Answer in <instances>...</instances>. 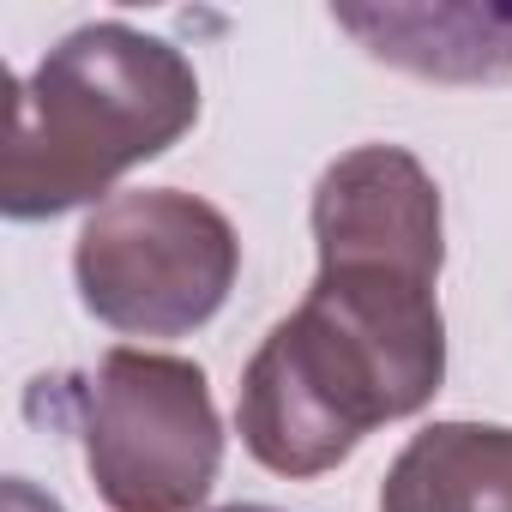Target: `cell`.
<instances>
[{
  "mask_svg": "<svg viewBox=\"0 0 512 512\" xmlns=\"http://www.w3.org/2000/svg\"><path fill=\"white\" fill-rule=\"evenodd\" d=\"M217 512H278V506H260V500H235V506H217Z\"/></svg>",
  "mask_w": 512,
  "mask_h": 512,
  "instance_id": "9",
  "label": "cell"
},
{
  "mask_svg": "<svg viewBox=\"0 0 512 512\" xmlns=\"http://www.w3.org/2000/svg\"><path fill=\"white\" fill-rule=\"evenodd\" d=\"M380 512H512V428L428 422L392 458Z\"/></svg>",
  "mask_w": 512,
  "mask_h": 512,
  "instance_id": "7",
  "label": "cell"
},
{
  "mask_svg": "<svg viewBox=\"0 0 512 512\" xmlns=\"http://www.w3.org/2000/svg\"><path fill=\"white\" fill-rule=\"evenodd\" d=\"M241 272L235 223L181 187L103 199L73 241V284L91 320L121 338H187L223 314Z\"/></svg>",
  "mask_w": 512,
  "mask_h": 512,
  "instance_id": "4",
  "label": "cell"
},
{
  "mask_svg": "<svg viewBox=\"0 0 512 512\" xmlns=\"http://www.w3.org/2000/svg\"><path fill=\"white\" fill-rule=\"evenodd\" d=\"M73 404L85 470L109 512H193L223 470V416L187 356L115 344L97 368L55 380Z\"/></svg>",
  "mask_w": 512,
  "mask_h": 512,
  "instance_id": "3",
  "label": "cell"
},
{
  "mask_svg": "<svg viewBox=\"0 0 512 512\" xmlns=\"http://www.w3.org/2000/svg\"><path fill=\"white\" fill-rule=\"evenodd\" d=\"M193 121L199 73L169 37L121 19L79 25L25 79H13L0 211L13 223H49L79 205H103L127 169L181 145Z\"/></svg>",
  "mask_w": 512,
  "mask_h": 512,
  "instance_id": "2",
  "label": "cell"
},
{
  "mask_svg": "<svg viewBox=\"0 0 512 512\" xmlns=\"http://www.w3.org/2000/svg\"><path fill=\"white\" fill-rule=\"evenodd\" d=\"M7 512H67V506L49 500V494H37L25 476H7Z\"/></svg>",
  "mask_w": 512,
  "mask_h": 512,
  "instance_id": "8",
  "label": "cell"
},
{
  "mask_svg": "<svg viewBox=\"0 0 512 512\" xmlns=\"http://www.w3.org/2000/svg\"><path fill=\"white\" fill-rule=\"evenodd\" d=\"M374 61L440 79V85H494L512 79V7L482 0H434V7H332Z\"/></svg>",
  "mask_w": 512,
  "mask_h": 512,
  "instance_id": "6",
  "label": "cell"
},
{
  "mask_svg": "<svg viewBox=\"0 0 512 512\" xmlns=\"http://www.w3.org/2000/svg\"><path fill=\"white\" fill-rule=\"evenodd\" d=\"M308 223L320 266H398L422 278L446 266L440 187L404 145H356L326 163Z\"/></svg>",
  "mask_w": 512,
  "mask_h": 512,
  "instance_id": "5",
  "label": "cell"
},
{
  "mask_svg": "<svg viewBox=\"0 0 512 512\" xmlns=\"http://www.w3.org/2000/svg\"><path fill=\"white\" fill-rule=\"evenodd\" d=\"M440 278L392 266H320L302 308L241 368L235 434L272 476L338 470L380 422L434 404L446 380Z\"/></svg>",
  "mask_w": 512,
  "mask_h": 512,
  "instance_id": "1",
  "label": "cell"
}]
</instances>
